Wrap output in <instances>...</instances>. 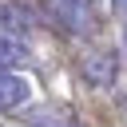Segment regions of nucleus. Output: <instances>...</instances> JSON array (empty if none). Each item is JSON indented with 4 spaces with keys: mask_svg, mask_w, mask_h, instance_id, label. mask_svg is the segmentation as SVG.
I'll return each instance as SVG.
<instances>
[{
    "mask_svg": "<svg viewBox=\"0 0 127 127\" xmlns=\"http://www.w3.org/2000/svg\"><path fill=\"white\" fill-rule=\"evenodd\" d=\"M48 16L67 32V36H91L99 16H95V4L91 0H44Z\"/></svg>",
    "mask_w": 127,
    "mask_h": 127,
    "instance_id": "obj_1",
    "label": "nucleus"
},
{
    "mask_svg": "<svg viewBox=\"0 0 127 127\" xmlns=\"http://www.w3.org/2000/svg\"><path fill=\"white\" fill-rule=\"evenodd\" d=\"M8 24H16V16H12L8 8H0V28H8Z\"/></svg>",
    "mask_w": 127,
    "mask_h": 127,
    "instance_id": "obj_7",
    "label": "nucleus"
},
{
    "mask_svg": "<svg viewBox=\"0 0 127 127\" xmlns=\"http://www.w3.org/2000/svg\"><path fill=\"white\" fill-rule=\"evenodd\" d=\"M24 56H28V52H24V44L0 32V67H12V64H20Z\"/></svg>",
    "mask_w": 127,
    "mask_h": 127,
    "instance_id": "obj_4",
    "label": "nucleus"
},
{
    "mask_svg": "<svg viewBox=\"0 0 127 127\" xmlns=\"http://www.w3.org/2000/svg\"><path fill=\"white\" fill-rule=\"evenodd\" d=\"M28 95H32V83H28L20 71L0 67V115H8V111H16V107H24V103H28Z\"/></svg>",
    "mask_w": 127,
    "mask_h": 127,
    "instance_id": "obj_3",
    "label": "nucleus"
},
{
    "mask_svg": "<svg viewBox=\"0 0 127 127\" xmlns=\"http://www.w3.org/2000/svg\"><path fill=\"white\" fill-rule=\"evenodd\" d=\"M79 75L91 87H111L115 75H119V56L111 48H91V52L79 56Z\"/></svg>",
    "mask_w": 127,
    "mask_h": 127,
    "instance_id": "obj_2",
    "label": "nucleus"
},
{
    "mask_svg": "<svg viewBox=\"0 0 127 127\" xmlns=\"http://www.w3.org/2000/svg\"><path fill=\"white\" fill-rule=\"evenodd\" d=\"M111 12H115V20L127 28V0H111Z\"/></svg>",
    "mask_w": 127,
    "mask_h": 127,
    "instance_id": "obj_6",
    "label": "nucleus"
},
{
    "mask_svg": "<svg viewBox=\"0 0 127 127\" xmlns=\"http://www.w3.org/2000/svg\"><path fill=\"white\" fill-rule=\"evenodd\" d=\"M28 127H75V123L56 111H36V115H28Z\"/></svg>",
    "mask_w": 127,
    "mask_h": 127,
    "instance_id": "obj_5",
    "label": "nucleus"
}]
</instances>
